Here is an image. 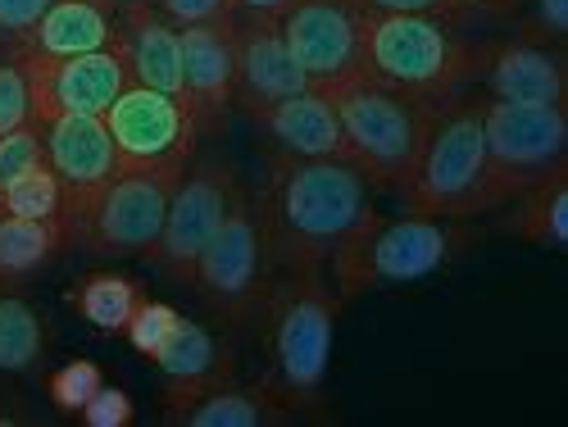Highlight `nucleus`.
<instances>
[{"instance_id":"f257e3e1","label":"nucleus","mask_w":568,"mask_h":427,"mask_svg":"<svg viewBox=\"0 0 568 427\" xmlns=\"http://www.w3.org/2000/svg\"><path fill=\"white\" fill-rule=\"evenodd\" d=\"M273 268H327L342 246L377 223L373 182L351 160L273 155L255 201Z\"/></svg>"},{"instance_id":"f03ea898","label":"nucleus","mask_w":568,"mask_h":427,"mask_svg":"<svg viewBox=\"0 0 568 427\" xmlns=\"http://www.w3.org/2000/svg\"><path fill=\"white\" fill-rule=\"evenodd\" d=\"M491 45L468 41L464 28L418 14H364V78L400 96L450 105L468 82H483Z\"/></svg>"},{"instance_id":"7ed1b4c3","label":"nucleus","mask_w":568,"mask_h":427,"mask_svg":"<svg viewBox=\"0 0 568 427\" xmlns=\"http://www.w3.org/2000/svg\"><path fill=\"white\" fill-rule=\"evenodd\" d=\"M342 296L333 292L323 268H273L264 292V350H268V387L282 405H310L323 392L333 364Z\"/></svg>"},{"instance_id":"20e7f679","label":"nucleus","mask_w":568,"mask_h":427,"mask_svg":"<svg viewBox=\"0 0 568 427\" xmlns=\"http://www.w3.org/2000/svg\"><path fill=\"white\" fill-rule=\"evenodd\" d=\"M333 96L346 160L377 186H409L428 136L442 119V105L400 96V91L373 82V78H346L337 87H323Z\"/></svg>"},{"instance_id":"39448f33","label":"nucleus","mask_w":568,"mask_h":427,"mask_svg":"<svg viewBox=\"0 0 568 427\" xmlns=\"http://www.w3.org/2000/svg\"><path fill=\"white\" fill-rule=\"evenodd\" d=\"M459 236V218H433V214H409V218H377L368 232H359L351 246H342L327 260V282L342 301L364 296L373 287H405V282H423L433 277L455 246Z\"/></svg>"},{"instance_id":"423d86ee","label":"nucleus","mask_w":568,"mask_h":427,"mask_svg":"<svg viewBox=\"0 0 568 427\" xmlns=\"http://www.w3.org/2000/svg\"><path fill=\"white\" fill-rule=\"evenodd\" d=\"M405 201L409 214H433V218H478L496 210L487 141H483V105L442 110L428 136V151H423L405 186Z\"/></svg>"},{"instance_id":"0eeeda50","label":"nucleus","mask_w":568,"mask_h":427,"mask_svg":"<svg viewBox=\"0 0 568 427\" xmlns=\"http://www.w3.org/2000/svg\"><path fill=\"white\" fill-rule=\"evenodd\" d=\"M483 141L496 210L518 201L528 186L546 177H564L568 160V119L559 105H514L487 101L483 105Z\"/></svg>"},{"instance_id":"6e6552de","label":"nucleus","mask_w":568,"mask_h":427,"mask_svg":"<svg viewBox=\"0 0 568 427\" xmlns=\"http://www.w3.org/2000/svg\"><path fill=\"white\" fill-rule=\"evenodd\" d=\"M192 287L223 323H246L264 309L268 246H264V227H260L255 201L246 192H236L227 218L219 223L210 246L201 251Z\"/></svg>"},{"instance_id":"1a4fd4ad","label":"nucleus","mask_w":568,"mask_h":427,"mask_svg":"<svg viewBox=\"0 0 568 427\" xmlns=\"http://www.w3.org/2000/svg\"><path fill=\"white\" fill-rule=\"evenodd\" d=\"M182 173L186 169H119L82 214L73 246L101 255H151Z\"/></svg>"},{"instance_id":"9d476101","label":"nucleus","mask_w":568,"mask_h":427,"mask_svg":"<svg viewBox=\"0 0 568 427\" xmlns=\"http://www.w3.org/2000/svg\"><path fill=\"white\" fill-rule=\"evenodd\" d=\"M236 192H242V182H236V169L223 155H205L196 164H186V173L173 186L164 232L146 260L160 264V273H169L182 287H192L196 260L210 246V236L219 232V223L227 218Z\"/></svg>"},{"instance_id":"9b49d317","label":"nucleus","mask_w":568,"mask_h":427,"mask_svg":"<svg viewBox=\"0 0 568 427\" xmlns=\"http://www.w3.org/2000/svg\"><path fill=\"white\" fill-rule=\"evenodd\" d=\"M32 91L37 123H55L64 114H105L119 91L132 82L123 45H105L91 55H19Z\"/></svg>"},{"instance_id":"f8f14e48","label":"nucleus","mask_w":568,"mask_h":427,"mask_svg":"<svg viewBox=\"0 0 568 427\" xmlns=\"http://www.w3.org/2000/svg\"><path fill=\"white\" fill-rule=\"evenodd\" d=\"M101 119L114 136L123 169H186L192 164L196 123L178 96L128 82Z\"/></svg>"},{"instance_id":"ddd939ff","label":"nucleus","mask_w":568,"mask_h":427,"mask_svg":"<svg viewBox=\"0 0 568 427\" xmlns=\"http://www.w3.org/2000/svg\"><path fill=\"white\" fill-rule=\"evenodd\" d=\"M277 28L310 87H337L364 73V14L351 0H296Z\"/></svg>"},{"instance_id":"4468645a","label":"nucleus","mask_w":568,"mask_h":427,"mask_svg":"<svg viewBox=\"0 0 568 427\" xmlns=\"http://www.w3.org/2000/svg\"><path fill=\"white\" fill-rule=\"evenodd\" d=\"M45 164L55 169L60 192H64V242L73 246V232L82 214L105 192V182L123 169L119 146L101 114H64L45 123Z\"/></svg>"},{"instance_id":"2eb2a0df","label":"nucleus","mask_w":568,"mask_h":427,"mask_svg":"<svg viewBox=\"0 0 568 427\" xmlns=\"http://www.w3.org/2000/svg\"><path fill=\"white\" fill-rule=\"evenodd\" d=\"M232 23H196L182 32V105L201 132H219L236 101V45Z\"/></svg>"},{"instance_id":"dca6fc26","label":"nucleus","mask_w":568,"mask_h":427,"mask_svg":"<svg viewBox=\"0 0 568 427\" xmlns=\"http://www.w3.org/2000/svg\"><path fill=\"white\" fill-rule=\"evenodd\" d=\"M232 45H236V101H242L246 114L260 105H273V101H287L310 87L277 19L236 14Z\"/></svg>"},{"instance_id":"f3484780","label":"nucleus","mask_w":568,"mask_h":427,"mask_svg":"<svg viewBox=\"0 0 568 427\" xmlns=\"http://www.w3.org/2000/svg\"><path fill=\"white\" fill-rule=\"evenodd\" d=\"M164 377V418L178 423L205 392L232 383V350L196 318H178L169 342L151 355Z\"/></svg>"},{"instance_id":"a211bd4d","label":"nucleus","mask_w":568,"mask_h":427,"mask_svg":"<svg viewBox=\"0 0 568 427\" xmlns=\"http://www.w3.org/2000/svg\"><path fill=\"white\" fill-rule=\"evenodd\" d=\"M251 119L264 128L273 155L292 160H346L342 123L333 110V96L323 87H305L287 101H273L251 110Z\"/></svg>"},{"instance_id":"6ab92c4d","label":"nucleus","mask_w":568,"mask_h":427,"mask_svg":"<svg viewBox=\"0 0 568 427\" xmlns=\"http://www.w3.org/2000/svg\"><path fill=\"white\" fill-rule=\"evenodd\" d=\"M119 45L128 55L132 82L182 101V32L155 6L119 10Z\"/></svg>"},{"instance_id":"aec40b11","label":"nucleus","mask_w":568,"mask_h":427,"mask_svg":"<svg viewBox=\"0 0 568 427\" xmlns=\"http://www.w3.org/2000/svg\"><path fill=\"white\" fill-rule=\"evenodd\" d=\"M483 87L491 101L514 105H559L564 101V64L559 55L541 51L532 41H509L487 51Z\"/></svg>"},{"instance_id":"412c9836","label":"nucleus","mask_w":568,"mask_h":427,"mask_svg":"<svg viewBox=\"0 0 568 427\" xmlns=\"http://www.w3.org/2000/svg\"><path fill=\"white\" fill-rule=\"evenodd\" d=\"M119 41V23L105 0H55L41 23L14 45V55H91Z\"/></svg>"},{"instance_id":"4be33fe9","label":"nucleus","mask_w":568,"mask_h":427,"mask_svg":"<svg viewBox=\"0 0 568 427\" xmlns=\"http://www.w3.org/2000/svg\"><path fill=\"white\" fill-rule=\"evenodd\" d=\"M287 409H282V396L264 383H223L214 392H205L192 409H186L178 423L186 427H268V423H282Z\"/></svg>"},{"instance_id":"5701e85b","label":"nucleus","mask_w":568,"mask_h":427,"mask_svg":"<svg viewBox=\"0 0 568 427\" xmlns=\"http://www.w3.org/2000/svg\"><path fill=\"white\" fill-rule=\"evenodd\" d=\"M64 227L41 223V218H19L0 214V292H14L37 268H45L64 251Z\"/></svg>"},{"instance_id":"b1692460","label":"nucleus","mask_w":568,"mask_h":427,"mask_svg":"<svg viewBox=\"0 0 568 427\" xmlns=\"http://www.w3.org/2000/svg\"><path fill=\"white\" fill-rule=\"evenodd\" d=\"M69 301L97 332L119 337V332L128 327V318H132V309L141 305V287L123 273H91L69 292Z\"/></svg>"},{"instance_id":"393cba45","label":"nucleus","mask_w":568,"mask_h":427,"mask_svg":"<svg viewBox=\"0 0 568 427\" xmlns=\"http://www.w3.org/2000/svg\"><path fill=\"white\" fill-rule=\"evenodd\" d=\"M41 355L45 327L37 309L14 292H0V373H37Z\"/></svg>"},{"instance_id":"a878e982","label":"nucleus","mask_w":568,"mask_h":427,"mask_svg":"<svg viewBox=\"0 0 568 427\" xmlns=\"http://www.w3.org/2000/svg\"><path fill=\"white\" fill-rule=\"evenodd\" d=\"M524 210L509 223V232H518L524 242L532 246H564L568 242V192H564V177H546L537 186H528Z\"/></svg>"},{"instance_id":"bb28decb","label":"nucleus","mask_w":568,"mask_h":427,"mask_svg":"<svg viewBox=\"0 0 568 427\" xmlns=\"http://www.w3.org/2000/svg\"><path fill=\"white\" fill-rule=\"evenodd\" d=\"M0 214H19V218H41V223H60L64 227V192L51 164H37L23 173L14 186L0 192Z\"/></svg>"},{"instance_id":"cd10ccee","label":"nucleus","mask_w":568,"mask_h":427,"mask_svg":"<svg viewBox=\"0 0 568 427\" xmlns=\"http://www.w3.org/2000/svg\"><path fill=\"white\" fill-rule=\"evenodd\" d=\"M37 164H45V132L41 123H28V128H14L0 136V192L14 186L23 173H32Z\"/></svg>"},{"instance_id":"c85d7f7f","label":"nucleus","mask_w":568,"mask_h":427,"mask_svg":"<svg viewBox=\"0 0 568 427\" xmlns=\"http://www.w3.org/2000/svg\"><path fill=\"white\" fill-rule=\"evenodd\" d=\"M101 364H91V359H69V364H60L55 373H51V400H55V409H64V414H78L91 396L101 392Z\"/></svg>"},{"instance_id":"c756f323","label":"nucleus","mask_w":568,"mask_h":427,"mask_svg":"<svg viewBox=\"0 0 568 427\" xmlns=\"http://www.w3.org/2000/svg\"><path fill=\"white\" fill-rule=\"evenodd\" d=\"M178 309L173 305H164V301H146L141 296V305L132 309V318H128V327H123V337L132 342V350H141V355H155L164 342H169V332L178 327Z\"/></svg>"},{"instance_id":"7c9ffc66","label":"nucleus","mask_w":568,"mask_h":427,"mask_svg":"<svg viewBox=\"0 0 568 427\" xmlns=\"http://www.w3.org/2000/svg\"><path fill=\"white\" fill-rule=\"evenodd\" d=\"M28 123H37L28 73H23V60L10 55V60H0V136L14 128H28Z\"/></svg>"},{"instance_id":"2f4dec72","label":"nucleus","mask_w":568,"mask_h":427,"mask_svg":"<svg viewBox=\"0 0 568 427\" xmlns=\"http://www.w3.org/2000/svg\"><path fill=\"white\" fill-rule=\"evenodd\" d=\"M359 14H418V19H442L464 28L473 14L459 6V0H351Z\"/></svg>"},{"instance_id":"473e14b6","label":"nucleus","mask_w":568,"mask_h":427,"mask_svg":"<svg viewBox=\"0 0 568 427\" xmlns=\"http://www.w3.org/2000/svg\"><path fill=\"white\" fill-rule=\"evenodd\" d=\"M155 10L173 28H196V23H227V19H236L232 0H155Z\"/></svg>"},{"instance_id":"72a5a7b5","label":"nucleus","mask_w":568,"mask_h":427,"mask_svg":"<svg viewBox=\"0 0 568 427\" xmlns=\"http://www.w3.org/2000/svg\"><path fill=\"white\" fill-rule=\"evenodd\" d=\"M78 418H82L87 427H128V423H132V400H128L123 387L101 383V392L78 409Z\"/></svg>"},{"instance_id":"f704fd0d","label":"nucleus","mask_w":568,"mask_h":427,"mask_svg":"<svg viewBox=\"0 0 568 427\" xmlns=\"http://www.w3.org/2000/svg\"><path fill=\"white\" fill-rule=\"evenodd\" d=\"M51 6L55 0H0V45H23V37Z\"/></svg>"},{"instance_id":"c9c22d12","label":"nucleus","mask_w":568,"mask_h":427,"mask_svg":"<svg viewBox=\"0 0 568 427\" xmlns=\"http://www.w3.org/2000/svg\"><path fill=\"white\" fill-rule=\"evenodd\" d=\"M532 23H537V32L559 41L568 32V0H532Z\"/></svg>"},{"instance_id":"e433bc0d","label":"nucleus","mask_w":568,"mask_h":427,"mask_svg":"<svg viewBox=\"0 0 568 427\" xmlns=\"http://www.w3.org/2000/svg\"><path fill=\"white\" fill-rule=\"evenodd\" d=\"M296 0H232L236 14H255V19H282Z\"/></svg>"},{"instance_id":"4c0bfd02","label":"nucleus","mask_w":568,"mask_h":427,"mask_svg":"<svg viewBox=\"0 0 568 427\" xmlns=\"http://www.w3.org/2000/svg\"><path fill=\"white\" fill-rule=\"evenodd\" d=\"M459 6L473 14V19H500V14H514L524 0H459Z\"/></svg>"},{"instance_id":"58836bf2","label":"nucleus","mask_w":568,"mask_h":427,"mask_svg":"<svg viewBox=\"0 0 568 427\" xmlns=\"http://www.w3.org/2000/svg\"><path fill=\"white\" fill-rule=\"evenodd\" d=\"M110 10H132V6H155V0H105Z\"/></svg>"},{"instance_id":"ea45409f","label":"nucleus","mask_w":568,"mask_h":427,"mask_svg":"<svg viewBox=\"0 0 568 427\" xmlns=\"http://www.w3.org/2000/svg\"><path fill=\"white\" fill-rule=\"evenodd\" d=\"M6 423H10V418H6V414H0V427H6Z\"/></svg>"}]
</instances>
